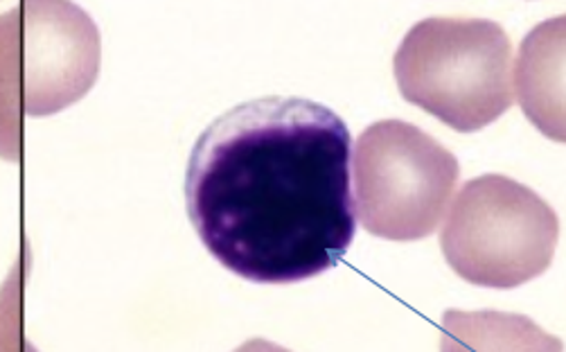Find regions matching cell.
<instances>
[{"label":"cell","instance_id":"obj_1","mask_svg":"<svg viewBox=\"0 0 566 352\" xmlns=\"http://www.w3.org/2000/svg\"><path fill=\"white\" fill-rule=\"evenodd\" d=\"M350 145L342 115L305 97L229 108L199 136L186 172L199 240L251 282L329 271L355 238Z\"/></svg>","mask_w":566,"mask_h":352},{"label":"cell","instance_id":"obj_2","mask_svg":"<svg viewBox=\"0 0 566 352\" xmlns=\"http://www.w3.org/2000/svg\"><path fill=\"white\" fill-rule=\"evenodd\" d=\"M392 71L407 102L461 134L513 106V43L485 19H424L402 39Z\"/></svg>","mask_w":566,"mask_h":352},{"label":"cell","instance_id":"obj_4","mask_svg":"<svg viewBox=\"0 0 566 352\" xmlns=\"http://www.w3.org/2000/svg\"><path fill=\"white\" fill-rule=\"evenodd\" d=\"M353 161L361 224L375 238L395 242L429 238L461 176L454 154L402 121L373 123Z\"/></svg>","mask_w":566,"mask_h":352},{"label":"cell","instance_id":"obj_3","mask_svg":"<svg viewBox=\"0 0 566 352\" xmlns=\"http://www.w3.org/2000/svg\"><path fill=\"white\" fill-rule=\"evenodd\" d=\"M557 238V215L537 193L511 176L485 174L451 204L440 247L463 280L513 289L551 267Z\"/></svg>","mask_w":566,"mask_h":352},{"label":"cell","instance_id":"obj_5","mask_svg":"<svg viewBox=\"0 0 566 352\" xmlns=\"http://www.w3.org/2000/svg\"><path fill=\"white\" fill-rule=\"evenodd\" d=\"M564 25L551 19L537 25L520 50L517 89L531 123L548 138L564 143Z\"/></svg>","mask_w":566,"mask_h":352}]
</instances>
